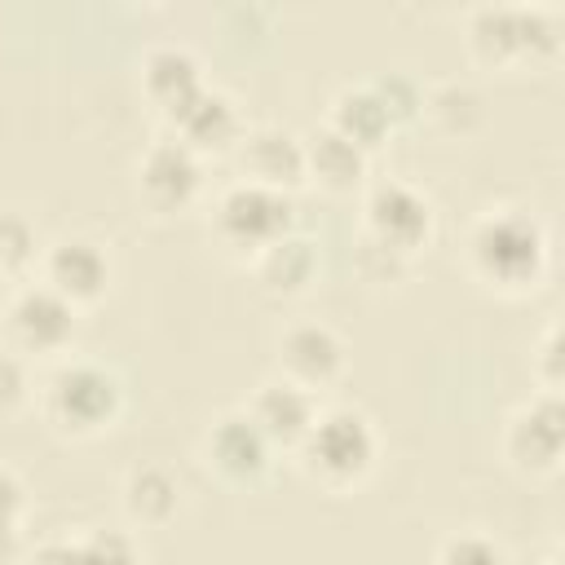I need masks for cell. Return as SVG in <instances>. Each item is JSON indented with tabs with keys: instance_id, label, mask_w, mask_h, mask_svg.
I'll use <instances>...</instances> for the list:
<instances>
[{
	"instance_id": "25",
	"label": "cell",
	"mask_w": 565,
	"mask_h": 565,
	"mask_svg": "<svg viewBox=\"0 0 565 565\" xmlns=\"http://www.w3.org/2000/svg\"><path fill=\"white\" fill-rule=\"evenodd\" d=\"M424 110L446 128V132H463L468 128V119L463 115H481V97L472 93V88H463V84H441V88H433V93H424Z\"/></svg>"
},
{
	"instance_id": "10",
	"label": "cell",
	"mask_w": 565,
	"mask_h": 565,
	"mask_svg": "<svg viewBox=\"0 0 565 565\" xmlns=\"http://www.w3.org/2000/svg\"><path fill=\"white\" fill-rule=\"evenodd\" d=\"M40 282L53 287L62 300H71L75 309L97 305L110 287V256L97 238L84 234H66L57 243L44 247L40 256Z\"/></svg>"
},
{
	"instance_id": "3",
	"label": "cell",
	"mask_w": 565,
	"mask_h": 565,
	"mask_svg": "<svg viewBox=\"0 0 565 565\" xmlns=\"http://www.w3.org/2000/svg\"><path fill=\"white\" fill-rule=\"evenodd\" d=\"M40 411L62 437H97L124 411V380L93 358H62L40 384Z\"/></svg>"
},
{
	"instance_id": "24",
	"label": "cell",
	"mask_w": 565,
	"mask_h": 565,
	"mask_svg": "<svg viewBox=\"0 0 565 565\" xmlns=\"http://www.w3.org/2000/svg\"><path fill=\"white\" fill-rule=\"evenodd\" d=\"M437 565H508V552H503V543H494L481 530H459V534L441 539Z\"/></svg>"
},
{
	"instance_id": "19",
	"label": "cell",
	"mask_w": 565,
	"mask_h": 565,
	"mask_svg": "<svg viewBox=\"0 0 565 565\" xmlns=\"http://www.w3.org/2000/svg\"><path fill=\"white\" fill-rule=\"evenodd\" d=\"M252 269H256V278H260L265 291H274V296H296V291H305V287L313 282V274H318V247H313L309 234L291 230V234L274 238L269 247H260V252L252 256Z\"/></svg>"
},
{
	"instance_id": "8",
	"label": "cell",
	"mask_w": 565,
	"mask_h": 565,
	"mask_svg": "<svg viewBox=\"0 0 565 565\" xmlns=\"http://www.w3.org/2000/svg\"><path fill=\"white\" fill-rule=\"evenodd\" d=\"M503 455L521 477H556L565 455L561 393H534L503 424Z\"/></svg>"
},
{
	"instance_id": "26",
	"label": "cell",
	"mask_w": 565,
	"mask_h": 565,
	"mask_svg": "<svg viewBox=\"0 0 565 565\" xmlns=\"http://www.w3.org/2000/svg\"><path fill=\"white\" fill-rule=\"evenodd\" d=\"M371 88L380 93V102L393 115V124H411L415 115H424V88L406 71H388V75L371 79Z\"/></svg>"
},
{
	"instance_id": "16",
	"label": "cell",
	"mask_w": 565,
	"mask_h": 565,
	"mask_svg": "<svg viewBox=\"0 0 565 565\" xmlns=\"http://www.w3.org/2000/svg\"><path fill=\"white\" fill-rule=\"evenodd\" d=\"M300 146H305V181H318L331 194H349L366 181L371 154L349 137H340L331 124H318L309 137H300Z\"/></svg>"
},
{
	"instance_id": "21",
	"label": "cell",
	"mask_w": 565,
	"mask_h": 565,
	"mask_svg": "<svg viewBox=\"0 0 565 565\" xmlns=\"http://www.w3.org/2000/svg\"><path fill=\"white\" fill-rule=\"evenodd\" d=\"M181 508V486L168 468L159 463H141L124 477V512L137 525H168Z\"/></svg>"
},
{
	"instance_id": "15",
	"label": "cell",
	"mask_w": 565,
	"mask_h": 565,
	"mask_svg": "<svg viewBox=\"0 0 565 565\" xmlns=\"http://www.w3.org/2000/svg\"><path fill=\"white\" fill-rule=\"evenodd\" d=\"M243 411H247V419L265 433V441H269L274 450H296L300 437L309 433L313 415H318V393H309V388H300V384H291V380H282V375H274V380H265V384L247 397Z\"/></svg>"
},
{
	"instance_id": "29",
	"label": "cell",
	"mask_w": 565,
	"mask_h": 565,
	"mask_svg": "<svg viewBox=\"0 0 565 565\" xmlns=\"http://www.w3.org/2000/svg\"><path fill=\"white\" fill-rule=\"evenodd\" d=\"M4 291H9V278H4V269H0V300H4Z\"/></svg>"
},
{
	"instance_id": "20",
	"label": "cell",
	"mask_w": 565,
	"mask_h": 565,
	"mask_svg": "<svg viewBox=\"0 0 565 565\" xmlns=\"http://www.w3.org/2000/svg\"><path fill=\"white\" fill-rule=\"evenodd\" d=\"M31 565H141V547L128 530H88L40 543Z\"/></svg>"
},
{
	"instance_id": "23",
	"label": "cell",
	"mask_w": 565,
	"mask_h": 565,
	"mask_svg": "<svg viewBox=\"0 0 565 565\" xmlns=\"http://www.w3.org/2000/svg\"><path fill=\"white\" fill-rule=\"evenodd\" d=\"M22 512H26V486L9 463H0V565H9L22 547Z\"/></svg>"
},
{
	"instance_id": "13",
	"label": "cell",
	"mask_w": 565,
	"mask_h": 565,
	"mask_svg": "<svg viewBox=\"0 0 565 565\" xmlns=\"http://www.w3.org/2000/svg\"><path fill=\"white\" fill-rule=\"evenodd\" d=\"M230 154H234L243 181H256V185H269L282 194H291L305 181V146L291 128H278V124L243 128V137Z\"/></svg>"
},
{
	"instance_id": "11",
	"label": "cell",
	"mask_w": 565,
	"mask_h": 565,
	"mask_svg": "<svg viewBox=\"0 0 565 565\" xmlns=\"http://www.w3.org/2000/svg\"><path fill=\"white\" fill-rule=\"evenodd\" d=\"M274 446L265 441V433L247 419V411H225V415H216L212 424H207V433H203V459H207V468L221 477V481H230V486H256L265 472H269V463H274Z\"/></svg>"
},
{
	"instance_id": "14",
	"label": "cell",
	"mask_w": 565,
	"mask_h": 565,
	"mask_svg": "<svg viewBox=\"0 0 565 565\" xmlns=\"http://www.w3.org/2000/svg\"><path fill=\"white\" fill-rule=\"evenodd\" d=\"M168 124H172V137L185 141L199 159H203V154H225V150H234L238 137H243V128H247L243 115H238V106H234V97L221 93L216 84H203L181 110L168 115Z\"/></svg>"
},
{
	"instance_id": "17",
	"label": "cell",
	"mask_w": 565,
	"mask_h": 565,
	"mask_svg": "<svg viewBox=\"0 0 565 565\" xmlns=\"http://www.w3.org/2000/svg\"><path fill=\"white\" fill-rule=\"evenodd\" d=\"M203 84V62L185 44H154L141 62V88L163 115L181 110Z\"/></svg>"
},
{
	"instance_id": "5",
	"label": "cell",
	"mask_w": 565,
	"mask_h": 565,
	"mask_svg": "<svg viewBox=\"0 0 565 565\" xmlns=\"http://www.w3.org/2000/svg\"><path fill=\"white\" fill-rule=\"evenodd\" d=\"M296 230V203L282 190L256 185V181H234L216 194L212 203V234L221 238V247L238 252V256H256L260 247H269L274 238Z\"/></svg>"
},
{
	"instance_id": "1",
	"label": "cell",
	"mask_w": 565,
	"mask_h": 565,
	"mask_svg": "<svg viewBox=\"0 0 565 565\" xmlns=\"http://www.w3.org/2000/svg\"><path fill=\"white\" fill-rule=\"evenodd\" d=\"M463 260L481 287L503 291V296H525L543 282V274L552 265V243L534 212L490 207L468 225Z\"/></svg>"
},
{
	"instance_id": "4",
	"label": "cell",
	"mask_w": 565,
	"mask_h": 565,
	"mask_svg": "<svg viewBox=\"0 0 565 565\" xmlns=\"http://www.w3.org/2000/svg\"><path fill=\"white\" fill-rule=\"evenodd\" d=\"M468 49L499 71L543 66L561 53V18L543 4H481L468 13Z\"/></svg>"
},
{
	"instance_id": "2",
	"label": "cell",
	"mask_w": 565,
	"mask_h": 565,
	"mask_svg": "<svg viewBox=\"0 0 565 565\" xmlns=\"http://www.w3.org/2000/svg\"><path fill=\"white\" fill-rule=\"evenodd\" d=\"M291 455H296L300 472L309 481H318L322 490H353L358 481L371 477L375 455H380V437L362 411L318 406L309 433L300 437V446Z\"/></svg>"
},
{
	"instance_id": "7",
	"label": "cell",
	"mask_w": 565,
	"mask_h": 565,
	"mask_svg": "<svg viewBox=\"0 0 565 565\" xmlns=\"http://www.w3.org/2000/svg\"><path fill=\"white\" fill-rule=\"evenodd\" d=\"M75 331H79V309L40 278L13 287V296L4 300V335L18 358H62Z\"/></svg>"
},
{
	"instance_id": "27",
	"label": "cell",
	"mask_w": 565,
	"mask_h": 565,
	"mask_svg": "<svg viewBox=\"0 0 565 565\" xmlns=\"http://www.w3.org/2000/svg\"><path fill=\"white\" fill-rule=\"evenodd\" d=\"M534 380H539V393H561V322H547L539 335Z\"/></svg>"
},
{
	"instance_id": "18",
	"label": "cell",
	"mask_w": 565,
	"mask_h": 565,
	"mask_svg": "<svg viewBox=\"0 0 565 565\" xmlns=\"http://www.w3.org/2000/svg\"><path fill=\"white\" fill-rule=\"evenodd\" d=\"M327 124H331L340 137H349L353 146H362L366 154H375V150L393 137V128H397L371 84H344V88L331 97Z\"/></svg>"
},
{
	"instance_id": "6",
	"label": "cell",
	"mask_w": 565,
	"mask_h": 565,
	"mask_svg": "<svg viewBox=\"0 0 565 565\" xmlns=\"http://www.w3.org/2000/svg\"><path fill=\"white\" fill-rule=\"evenodd\" d=\"M433 225V203L406 181H375L362 199V243L402 265H411V256L428 247Z\"/></svg>"
},
{
	"instance_id": "12",
	"label": "cell",
	"mask_w": 565,
	"mask_h": 565,
	"mask_svg": "<svg viewBox=\"0 0 565 565\" xmlns=\"http://www.w3.org/2000/svg\"><path fill=\"white\" fill-rule=\"evenodd\" d=\"M274 358H278V375L282 380L318 393V388H327V384H335L344 375L349 349L327 322H291L278 335Z\"/></svg>"
},
{
	"instance_id": "9",
	"label": "cell",
	"mask_w": 565,
	"mask_h": 565,
	"mask_svg": "<svg viewBox=\"0 0 565 565\" xmlns=\"http://www.w3.org/2000/svg\"><path fill=\"white\" fill-rule=\"evenodd\" d=\"M137 190L154 212H181L203 190V159L172 132L154 137L137 159Z\"/></svg>"
},
{
	"instance_id": "30",
	"label": "cell",
	"mask_w": 565,
	"mask_h": 565,
	"mask_svg": "<svg viewBox=\"0 0 565 565\" xmlns=\"http://www.w3.org/2000/svg\"><path fill=\"white\" fill-rule=\"evenodd\" d=\"M547 565H556V561H547Z\"/></svg>"
},
{
	"instance_id": "22",
	"label": "cell",
	"mask_w": 565,
	"mask_h": 565,
	"mask_svg": "<svg viewBox=\"0 0 565 565\" xmlns=\"http://www.w3.org/2000/svg\"><path fill=\"white\" fill-rule=\"evenodd\" d=\"M40 256H44V243L35 234V225L22 216V212H0V269L4 278H22L31 269H40Z\"/></svg>"
},
{
	"instance_id": "28",
	"label": "cell",
	"mask_w": 565,
	"mask_h": 565,
	"mask_svg": "<svg viewBox=\"0 0 565 565\" xmlns=\"http://www.w3.org/2000/svg\"><path fill=\"white\" fill-rule=\"evenodd\" d=\"M31 397V375H26V358H18L13 349H0V411H13Z\"/></svg>"
}]
</instances>
